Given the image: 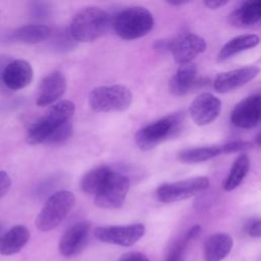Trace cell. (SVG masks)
<instances>
[{"mask_svg":"<svg viewBox=\"0 0 261 261\" xmlns=\"http://www.w3.org/2000/svg\"><path fill=\"white\" fill-rule=\"evenodd\" d=\"M67 88V82L64 74L60 71H52L41 82L39 93L36 100L38 106H48L56 102L63 96Z\"/></svg>","mask_w":261,"mask_h":261,"instance_id":"obj_16","label":"cell"},{"mask_svg":"<svg viewBox=\"0 0 261 261\" xmlns=\"http://www.w3.org/2000/svg\"><path fill=\"white\" fill-rule=\"evenodd\" d=\"M72 135V124L70 121L64 123L60 127H58L52 135L48 138L45 144H50V145H57L65 142L68 140Z\"/></svg>","mask_w":261,"mask_h":261,"instance_id":"obj_26","label":"cell"},{"mask_svg":"<svg viewBox=\"0 0 261 261\" xmlns=\"http://www.w3.org/2000/svg\"><path fill=\"white\" fill-rule=\"evenodd\" d=\"M259 42L260 38L255 34L237 36L223 45V47L220 49L217 55V59L218 61L227 60L228 58L239 54L240 52L256 47L259 44Z\"/></svg>","mask_w":261,"mask_h":261,"instance_id":"obj_21","label":"cell"},{"mask_svg":"<svg viewBox=\"0 0 261 261\" xmlns=\"http://www.w3.org/2000/svg\"><path fill=\"white\" fill-rule=\"evenodd\" d=\"M144 233L145 226L142 223L97 226L94 229V236L98 241L121 247H130L135 245Z\"/></svg>","mask_w":261,"mask_h":261,"instance_id":"obj_9","label":"cell"},{"mask_svg":"<svg viewBox=\"0 0 261 261\" xmlns=\"http://www.w3.org/2000/svg\"><path fill=\"white\" fill-rule=\"evenodd\" d=\"M200 233H201V226H200L199 224H196V225L192 226V227L187 231V233L185 234V237L187 238V240H188L189 242H191V241H193L194 239H196Z\"/></svg>","mask_w":261,"mask_h":261,"instance_id":"obj_32","label":"cell"},{"mask_svg":"<svg viewBox=\"0 0 261 261\" xmlns=\"http://www.w3.org/2000/svg\"><path fill=\"white\" fill-rule=\"evenodd\" d=\"M227 3H228V1H217V0H208V1L204 2V4L210 9H218V8L226 5Z\"/></svg>","mask_w":261,"mask_h":261,"instance_id":"obj_33","label":"cell"},{"mask_svg":"<svg viewBox=\"0 0 261 261\" xmlns=\"http://www.w3.org/2000/svg\"><path fill=\"white\" fill-rule=\"evenodd\" d=\"M182 119V113L176 112L147 124L137 133L136 144L144 151L153 149L163 141L174 137L180 129Z\"/></svg>","mask_w":261,"mask_h":261,"instance_id":"obj_4","label":"cell"},{"mask_svg":"<svg viewBox=\"0 0 261 261\" xmlns=\"http://www.w3.org/2000/svg\"><path fill=\"white\" fill-rule=\"evenodd\" d=\"M259 71L260 68L257 66H246L221 72L215 77L213 88L218 93L230 92L252 81Z\"/></svg>","mask_w":261,"mask_h":261,"instance_id":"obj_15","label":"cell"},{"mask_svg":"<svg viewBox=\"0 0 261 261\" xmlns=\"http://www.w3.org/2000/svg\"><path fill=\"white\" fill-rule=\"evenodd\" d=\"M155 49L160 51V52L169 51V41H166V40L157 41L156 44H155Z\"/></svg>","mask_w":261,"mask_h":261,"instance_id":"obj_34","label":"cell"},{"mask_svg":"<svg viewBox=\"0 0 261 261\" xmlns=\"http://www.w3.org/2000/svg\"><path fill=\"white\" fill-rule=\"evenodd\" d=\"M118 261H149V259L143 253L128 252L123 254Z\"/></svg>","mask_w":261,"mask_h":261,"instance_id":"obj_30","label":"cell"},{"mask_svg":"<svg viewBox=\"0 0 261 261\" xmlns=\"http://www.w3.org/2000/svg\"><path fill=\"white\" fill-rule=\"evenodd\" d=\"M221 102L210 93L198 95L191 103L189 112L193 121L200 126L213 122L220 114Z\"/></svg>","mask_w":261,"mask_h":261,"instance_id":"obj_12","label":"cell"},{"mask_svg":"<svg viewBox=\"0 0 261 261\" xmlns=\"http://www.w3.org/2000/svg\"><path fill=\"white\" fill-rule=\"evenodd\" d=\"M253 147L252 143L246 142V141H233L229 142L225 145L221 146V152L222 154H227V153H236V152H242L249 150Z\"/></svg>","mask_w":261,"mask_h":261,"instance_id":"obj_28","label":"cell"},{"mask_svg":"<svg viewBox=\"0 0 261 261\" xmlns=\"http://www.w3.org/2000/svg\"><path fill=\"white\" fill-rule=\"evenodd\" d=\"M154 18L145 7L132 6L119 11L113 21V28L118 37L124 40H135L146 36L153 29Z\"/></svg>","mask_w":261,"mask_h":261,"instance_id":"obj_3","label":"cell"},{"mask_svg":"<svg viewBox=\"0 0 261 261\" xmlns=\"http://www.w3.org/2000/svg\"><path fill=\"white\" fill-rule=\"evenodd\" d=\"M250 169V160L247 155H240L233 162L226 178L223 182V190L226 192L233 191L237 189L244 178L247 176Z\"/></svg>","mask_w":261,"mask_h":261,"instance_id":"obj_23","label":"cell"},{"mask_svg":"<svg viewBox=\"0 0 261 261\" xmlns=\"http://www.w3.org/2000/svg\"><path fill=\"white\" fill-rule=\"evenodd\" d=\"M189 1H168V3L170 5H174V6H180L184 4H187Z\"/></svg>","mask_w":261,"mask_h":261,"instance_id":"obj_36","label":"cell"},{"mask_svg":"<svg viewBox=\"0 0 261 261\" xmlns=\"http://www.w3.org/2000/svg\"><path fill=\"white\" fill-rule=\"evenodd\" d=\"M256 144L258 145V146H261V132L257 135V137H256Z\"/></svg>","mask_w":261,"mask_h":261,"instance_id":"obj_37","label":"cell"},{"mask_svg":"<svg viewBox=\"0 0 261 261\" xmlns=\"http://www.w3.org/2000/svg\"><path fill=\"white\" fill-rule=\"evenodd\" d=\"M30 230L25 225L17 224L12 226L0 239V254L10 256L18 253L29 242Z\"/></svg>","mask_w":261,"mask_h":261,"instance_id":"obj_17","label":"cell"},{"mask_svg":"<svg viewBox=\"0 0 261 261\" xmlns=\"http://www.w3.org/2000/svg\"><path fill=\"white\" fill-rule=\"evenodd\" d=\"M34 77L32 65L23 59L10 60L2 72V85L5 89L18 91L31 84Z\"/></svg>","mask_w":261,"mask_h":261,"instance_id":"obj_14","label":"cell"},{"mask_svg":"<svg viewBox=\"0 0 261 261\" xmlns=\"http://www.w3.org/2000/svg\"><path fill=\"white\" fill-rule=\"evenodd\" d=\"M206 48V41L192 33H182L169 40V52L172 54L174 61L179 65L191 63Z\"/></svg>","mask_w":261,"mask_h":261,"instance_id":"obj_10","label":"cell"},{"mask_svg":"<svg viewBox=\"0 0 261 261\" xmlns=\"http://www.w3.org/2000/svg\"><path fill=\"white\" fill-rule=\"evenodd\" d=\"M11 186V179L8 173L4 170H0V199L3 198L9 191Z\"/></svg>","mask_w":261,"mask_h":261,"instance_id":"obj_29","label":"cell"},{"mask_svg":"<svg viewBox=\"0 0 261 261\" xmlns=\"http://www.w3.org/2000/svg\"><path fill=\"white\" fill-rule=\"evenodd\" d=\"M91 230L89 221H80L70 226L59 241V252L64 257H73L77 255L86 246Z\"/></svg>","mask_w":261,"mask_h":261,"instance_id":"obj_13","label":"cell"},{"mask_svg":"<svg viewBox=\"0 0 261 261\" xmlns=\"http://www.w3.org/2000/svg\"><path fill=\"white\" fill-rule=\"evenodd\" d=\"M74 202V194L70 191L62 190L51 195L36 218L37 228L41 231L56 228L70 212Z\"/></svg>","mask_w":261,"mask_h":261,"instance_id":"obj_5","label":"cell"},{"mask_svg":"<svg viewBox=\"0 0 261 261\" xmlns=\"http://www.w3.org/2000/svg\"><path fill=\"white\" fill-rule=\"evenodd\" d=\"M189 243L190 242L187 240L186 237H184L181 240L176 242L172 246V248L169 250L164 261H184Z\"/></svg>","mask_w":261,"mask_h":261,"instance_id":"obj_27","label":"cell"},{"mask_svg":"<svg viewBox=\"0 0 261 261\" xmlns=\"http://www.w3.org/2000/svg\"><path fill=\"white\" fill-rule=\"evenodd\" d=\"M111 168L107 165H100L89 170L82 178L81 189L84 193L96 196L103 182L110 173Z\"/></svg>","mask_w":261,"mask_h":261,"instance_id":"obj_24","label":"cell"},{"mask_svg":"<svg viewBox=\"0 0 261 261\" xmlns=\"http://www.w3.org/2000/svg\"><path fill=\"white\" fill-rule=\"evenodd\" d=\"M230 21L232 24L241 28L261 23V0H252L242 3L230 14Z\"/></svg>","mask_w":261,"mask_h":261,"instance_id":"obj_19","label":"cell"},{"mask_svg":"<svg viewBox=\"0 0 261 261\" xmlns=\"http://www.w3.org/2000/svg\"><path fill=\"white\" fill-rule=\"evenodd\" d=\"M74 110L75 105L70 100H61L53 104L47 113L29 128L27 142L31 145L46 143L52 133L70 121Z\"/></svg>","mask_w":261,"mask_h":261,"instance_id":"obj_2","label":"cell"},{"mask_svg":"<svg viewBox=\"0 0 261 261\" xmlns=\"http://www.w3.org/2000/svg\"><path fill=\"white\" fill-rule=\"evenodd\" d=\"M222 154L221 146H208L184 149L178 152L177 157L185 163H199L210 160Z\"/></svg>","mask_w":261,"mask_h":261,"instance_id":"obj_25","label":"cell"},{"mask_svg":"<svg viewBox=\"0 0 261 261\" xmlns=\"http://www.w3.org/2000/svg\"><path fill=\"white\" fill-rule=\"evenodd\" d=\"M232 238L227 233H214L209 236L204 243L205 261H221L231 251Z\"/></svg>","mask_w":261,"mask_h":261,"instance_id":"obj_18","label":"cell"},{"mask_svg":"<svg viewBox=\"0 0 261 261\" xmlns=\"http://www.w3.org/2000/svg\"><path fill=\"white\" fill-rule=\"evenodd\" d=\"M197 66L194 63L179 65L169 83V90L175 96H184L190 92L197 81Z\"/></svg>","mask_w":261,"mask_h":261,"instance_id":"obj_20","label":"cell"},{"mask_svg":"<svg viewBox=\"0 0 261 261\" xmlns=\"http://www.w3.org/2000/svg\"><path fill=\"white\" fill-rule=\"evenodd\" d=\"M51 36V30L45 24H27L12 33V39L24 44H38Z\"/></svg>","mask_w":261,"mask_h":261,"instance_id":"obj_22","label":"cell"},{"mask_svg":"<svg viewBox=\"0 0 261 261\" xmlns=\"http://www.w3.org/2000/svg\"><path fill=\"white\" fill-rule=\"evenodd\" d=\"M133 95L122 85L100 86L89 94V105L96 112H121L129 108Z\"/></svg>","mask_w":261,"mask_h":261,"instance_id":"obj_6","label":"cell"},{"mask_svg":"<svg viewBox=\"0 0 261 261\" xmlns=\"http://www.w3.org/2000/svg\"><path fill=\"white\" fill-rule=\"evenodd\" d=\"M11 59L6 56V55H0V87H3L2 85V72L6 66V64L10 61Z\"/></svg>","mask_w":261,"mask_h":261,"instance_id":"obj_35","label":"cell"},{"mask_svg":"<svg viewBox=\"0 0 261 261\" xmlns=\"http://www.w3.org/2000/svg\"><path fill=\"white\" fill-rule=\"evenodd\" d=\"M110 22V16L105 10L94 6L85 7L73 16L69 34L74 41L93 42L105 35Z\"/></svg>","mask_w":261,"mask_h":261,"instance_id":"obj_1","label":"cell"},{"mask_svg":"<svg viewBox=\"0 0 261 261\" xmlns=\"http://www.w3.org/2000/svg\"><path fill=\"white\" fill-rule=\"evenodd\" d=\"M232 124L239 128L250 129L261 122V94L244 98L230 113Z\"/></svg>","mask_w":261,"mask_h":261,"instance_id":"obj_11","label":"cell"},{"mask_svg":"<svg viewBox=\"0 0 261 261\" xmlns=\"http://www.w3.org/2000/svg\"><path fill=\"white\" fill-rule=\"evenodd\" d=\"M129 185V178L125 174L111 170L95 196V205L103 209L120 208L126 198Z\"/></svg>","mask_w":261,"mask_h":261,"instance_id":"obj_7","label":"cell"},{"mask_svg":"<svg viewBox=\"0 0 261 261\" xmlns=\"http://www.w3.org/2000/svg\"><path fill=\"white\" fill-rule=\"evenodd\" d=\"M209 184V178L207 176H196L182 180L165 182L157 189L156 196L162 203L178 202L196 196L208 188Z\"/></svg>","mask_w":261,"mask_h":261,"instance_id":"obj_8","label":"cell"},{"mask_svg":"<svg viewBox=\"0 0 261 261\" xmlns=\"http://www.w3.org/2000/svg\"><path fill=\"white\" fill-rule=\"evenodd\" d=\"M249 233L255 238L261 237V220H256L250 225Z\"/></svg>","mask_w":261,"mask_h":261,"instance_id":"obj_31","label":"cell"}]
</instances>
